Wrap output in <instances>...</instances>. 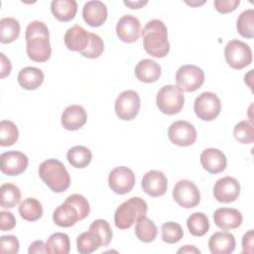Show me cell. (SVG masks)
Returning <instances> with one entry per match:
<instances>
[{"label":"cell","mask_w":254,"mask_h":254,"mask_svg":"<svg viewBox=\"0 0 254 254\" xmlns=\"http://www.w3.org/2000/svg\"><path fill=\"white\" fill-rule=\"evenodd\" d=\"M213 4L217 12L226 14L234 11L240 4V0H215Z\"/></svg>","instance_id":"cell-43"},{"label":"cell","mask_w":254,"mask_h":254,"mask_svg":"<svg viewBox=\"0 0 254 254\" xmlns=\"http://www.w3.org/2000/svg\"><path fill=\"white\" fill-rule=\"evenodd\" d=\"M82 17L90 27H99L107 19L106 5L98 0L87 1L82 8Z\"/></svg>","instance_id":"cell-19"},{"label":"cell","mask_w":254,"mask_h":254,"mask_svg":"<svg viewBox=\"0 0 254 254\" xmlns=\"http://www.w3.org/2000/svg\"><path fill=\"white\" fill-rule=\"evenodd\" d=\"M20 243L14 235H3L0 238V252L8 254H16L19 252Z\"/></svg>","instance_id":"cell-42"},{"label":"cell","mask_w":254,"mask_h":254,"mask_svg":"<svg viewBox=\"0 0 254 254\" xmlns=\"http://www.w3.org/2000/svg\"><path fill=\"white\" fill-rule=\"evenodd\" d=\"M235 139L241 144H252L254 142V127L251 121L238 122L233 129Z\"/></svg>","instance_id":"cell-37"},{"label":"cell","mask_w":254,"mask_h":254,"mask_svg":"<svg viewBox=\"0 0 254 254\" xmlns=\"http://www.w3.org/2000/svg\"><path fill=\"white\" fill-rule=\"evenodd\" d=\"M46 250L50 254H67L70 250L68 235L63 232L53 233L46 242Z\"/></svg>","instance_id":"cell-30"},{"label":"cell","mask_w":254,"mask_h":254,"mask_svg":"<svg viewBox=\"0 0 254 254\" xmlns=\"http://www.w3.org/2000/svg\"><path fill=\"white\" fill-rule=\"evenodd\" d=\"M205 1H201V2H188V1H186V3L187 4H189V5H190V6H197V5H201V4H203Z\"/></svg>","instance_id":"cell-50"},{"label":"cell","mask_w":254,"mask_h":254,"mask_svg":"<svg viewBox=\"0 0 254 254\" xmlns=\"http://www.w3.org/2000/svg\"><path fill=\"white\" fill-rule=\"evenodd\" d=\"M177 252L178 253H198V254L200 253V251L192 245H185L184 247L180 248Z\"/></svg>","instance_id":"cell-49"},{"label":"cell","mask_w":254,"mask_h":254,"mask_svg":"<svg viewBox=\"0 0 254 254\" xmlns=\"http://www.w3.org/2000/svg\"><path fill=\"white\" fill-rule=\"evenodd\" d=\"M0 204L3 208H13L19 204L21 199L20 189L10 183H5L0 188Z\"/></svg>","instance_id":"cell-33"},{"label":"cell","mask_w":254,"mask_h":254,"mask_svg":"<svg viewBox=\"0 0 254 254\" xmlns=\"http://www.w3.org/2000/svg\"><path fill=\"white\" fill-rule=\"evenodd\" d=\"M141 186L148 195L158 197L165 194L168 187V180L163 172L151 170L144 175Z\"/></svg>","instance_id":"cell-16"},{"label":"cell","mask_w":254,"mask_h":254,"mask_svg":"<svg viewBox=\"0 0 254 254\" xmlns=\"http://www.w3.org/2000/svg\"><path fill=\"white\" fill-rule=\"evenodd\" d=\"M140 106L141 100L139 94L135 90H124L117 96L114 109L119 119L129 121L137 116Z\"/></svg>","instance_id":"cell-9"},{"label":"cell","mask_w":254,"mask_h":254,"mask_svg":"<svg viewBox=\"0 0 254 254\" xmlns=\"http://www.w3.org/2000/svg\"><path fill=\"white\" fill-rule=\"evenodd\" d=\"M53 220L60 227H70L80 219L77 209L71 203L64 201L55 209Z\"/></svg>","instance_id":"cell-24"},{"label":"cell","mask_w":254,"mask_h":254,"mask_svg":"<svg viewBox=\"0 0 254 254\" xmlns=\"http://www.w3.org/2000/svg\"><path fill=\"white\" fill-rule=\"evenodd\" d=\"M148 3V1H124V4L131 9H139L145 6Z\"/></svg>","instance_id":"cell-48"},{"label":"cell","mask_w":254,"mask_h":254,"mask_svg":"<svg viewBox=\"0 0 254 254\" xmlns=\"http://www.w3.org/2000/svg\"><path fill=\"white\" fill-rule=\"evenodd\" d=\"M102 246L100 236L92 229L82 232L76 238V248L81 254H89Z\"/></svg>","instance_id":"cell-27"},{"label":"cell","mask_w":254,"mask_h":254,"mask_svg":"<svg viewBox=\"0 0 254 254\" xmlns=\"http://www.w3.org/2000/svg\"><path fill=\"white\" fill-rule=\"evenodd\" d=\"M64 44L69 51L82 52L86 49L90 41V33L79 25H74L67 29L64 34Z\"/></svg>","instance_id":"cell-21"},{"label":"cell","mask_w":254,"mask_h":254,"mask_svg":"<svg viewBox=\"0 0 254 254\" xmlns=\"http://www.w3.org/2000/svg\"><path fill=\"white\" fill-rule=\"evenodd\" d=\"M173 197L182 207L192 208L200 201V192L195 184L190 180L179 181L173 189Z\"/></svg>","instance_id":"cell-10"},{"label":"cell","mask_w":254,"mask_h":254,"mask_svg":"<svg viewBox=\"0 0 254 254\" xmlns=\"http://www.w3.org/2000/svg\"><path fill=\"white\" fill-rule=\"evenodd\" d=\"M168 138L175 145L188 147L195 142L196 130L191 123L186 120H178L170 125Z\"/></svg>","instance_id":"cell-11"},{"label":"cell","mask_w":254,"mask_h":254,"mask_svg":"<svg viewBox=\"0 0 254 254\" xmlns=\"http://www.w3.org/2000/svg\"><path fill=\"white\" fill-rule=\"evenodd\" d=\"M44 72L35 66H26L18 73V82L21 87L27 90H35L44 81Z\"/></svg>","instance_id":"cell-25"},{"label":"cell","mask_w":254,"mask_h":254,"mask_svg":"<svg viewBox=\"0 0 254 254\" xmlns=\"http://www.w3.org/2000/svg\"><path fill=\"white\" fill-rule=\"evenodd\" d=\"M200 164L206 172L210 174H219L225 170L227 160L220 150L207 148L200 154Z\"/></svg>","instance_id":"cell-20"},{"label":"cell","mask_w":254,"mask_h":254,"mask_svg":"<svg viewBox=\"0 0 254 254\" xmlns=\"http://www.w3.org/2000/svg\"><path fill=\"white\" fill-rule=\"evenodd\" d=\"M87 120V113L81 105L72 104L67 106L62 113L61 121L64 129L75 131L80 129Z\"/></svg>","instance_id":"cell-18"},{"label":"cell","mask_w":254,"mask_h":254,"mask_svg":"<svg viewBox=\"0 0 254 254\" xmlns=\"http://www.w3.org/2000/svg\"><path fill=\"white\" fill-rule=\"evenodd\" d=\"M51 10L59 21L68 22L77 12V3L75 0H54L51 3Z\"/></svg>","instance_id":"cell-26"},{"label":"cell","mask_w":254,"mask_h":254,"mask_svg":"<svg viewBox=\"0 0 254 254\" xmlns=\"http://www.w3.org/2000/svg\"><path fill=\"white\" fill-rule=\"evenodd\" d=\"M141 34L143 47L150 56L161 59L169 54L170 43L168 41V30L163 21L159 19L150 20L143 28Z\"/></svg>","instance_id":"cell-2"},{"label":"cell","mask_w":254,"mask_h":254,"mask_svg":"<svg viewBox=\"0 0 254 254\" xmlns=\"http://www.w3.org/2000/svg\"><path fill=\"white\" fill-rule=\"evenodd\" d=\"M29 254H34V253H47L46 250V244L42 240H37L34 241L28 250Z\"/></svg>","instance_id":"cell-47"},{"label":"cell","mask_w":254,"mask_h":254,"mask_svg":"<svg viewBox=\"0 0 254 254\" xmlns=\"http://www.w3.org/2000/svg\"><path fill=\"white\" fill-rule=\"evenodd\" d=\"M0 56H1V77L4 78L10 74L12 65L9 59H7L3 53H1Z\"/></svg>","instance_id":"cell-46"},{"label":"cell","mask_w":254,"mask_h":254,"mask_svg":"<svg viewBox=\"0 0 254 254\" xmlns=\"http://www.w3.org/2000/svg\"><path fill=\"white\" fill-rule=\"evenodd\" d=\"M104 50L103 40L94 33H90V41L86 49L79 54L87 59H96L101 56Z\"/></svg>","instance_id":"cell-39"},{"label":"cell","mask_w":254,"mask_h":254,"mask_svg":"<svg viewBox=\"0 0 254 254\" xmlns=\"http://www.w3.org/2000/svg\"><path fill=\"white\" fill-rule=\"evenodd\" d=\"M1 172L7 176H18L25 172L29 165L28 157L20 151L4 152L0 156Z\"/></svg>","instance_id":"cell-13"},{"label":"cell","mask_w":254,"mask_h":254,"mask_svg":"<svg viewBox=\"0 0 254 254\" xmlns=\"http://www.w3.org/2000/svg\"><path fill=\"white\" fill-rule=\"evenodd\" d=\"M116 34L119 40L124 43L136 42L141 34V24L133 15L122 16L116 24Z\"/></svg>","instance_id":"cell-15"},{"label":"cell","mask_w":254,"mask_h":254,"mask_svg":"<svg viewBox=\"0 0 254 254\" xmlns=\"http://www.w3.org/2000/svg\"><path fill=\"white\" fill-rule=\"evenodd\" d=\"M16 226V219L12 212L2 210L0 212V229L2 231L12 230Z\"/></svg>","instance_id":"cell-44"},{"label":"cell","mask_w":254,"mask_h":254,"mask_svg":"<svg viewBox=\"0 0 254 254\" xmlns=\"http://www.w3.org/2000/svg\"><path fill=\"white\" fill-rule=\"evenodd\" d=\"M193 110L195 115L203 121L215 119L221 110V102L218 96L210 91L200 93L194 100Z\"/></svg>","instance_id":"cell-8"},{"label":"cell","mask_w":254,"mask_h":254,"mask_svg":"<svg viewBox=\"0 0 254 254\" xmlns=\"http://www.w3.org/2000/svg\"><path fill=\"white\" fill-rule=\"evenodd\" d=\"M184 103V92L177 85H164L157 93L156 104L164 114L174 115L179 113L183 109Z\"/></svg>","instance_id":"cell-5"},{"label":"cell","mask_w":254,"mask_h":254,"mask_svg":"<svg viewBox=\"0 0 254 254\" xmlns=\"http://www.w3.org/2000/svg\"><path fill=\"white\" fill-rule=\"evenodd\" d=\"M64 201L71 203L77 209L80 220L84 219L85 217L88 216L89 211H90V206H89L87 199L83 195L78 194V193H73V194H70L69 196H67Z\"/></svg>","instance_id":"cell-41"},{"label":"cell","mask_w":254,"mask_h":254,"mask_svg":"<svg viewBox=\"0 0 254 254\" xmlns=\"http://www.w3.org/2000/svg\"><path fill=\"white\" fill-rule=\"evenodd\" d=\"M19 138V130L16 124L10 120L0 122V145L2 147L14 145Z\"/></svg>","instance_id":"cell-36"},{"label":"cell","mask_w":254,"mask_h":254,"mask_svg":"<svg viewBox=\"0 0 254 254\" xmlns=\"http://www.w3.org/2000/svg\"><path fill=\"white\" fill-rule=\"evenodd\" d=\"M161 234L163 241L169 244H174L179 242L183 238L184 231L179 223L169 221L162 224Z\"/></svg>","instance_id":"cell-38"},{"label":"cell","mask_w":254,"mask_h":254,"mask_svg":"<svg viewBox=\"0 0 254 254\" xmlns=\"http://www.w3.org/2000/svg\"><path fill=\"white\" fill-rule=\"evenodd\" d=\"M161 73L160 64L151 59L141 60L135 66V75L142 82H155L160 78Z\"/></svg>","instance_id":"cell-23"},{"label":"cell","mask_w":254,"mask_h":254,"mask_svg":"<svg viewBox=\"0 0 254 254\" xmlns=\"http://www.w3.org/2000/svg\"><path fill=\"white\" fill-rule=\"evenodd\" d=\"M224 58L230 67L242 69L252 63V51L246 43L234 39L226 44Z\"/></svg>","instance_id":"cell-6"},{"label":"cell","mask_w":254,"mask_h":254,"mask_svg":"<svg viewBox=\"0 0 254 254\" xmlns=\"http://www.w3.org/2000/svg\"><path fill=\"white\" fill-rule=\"evenodd\" d=\"M213 220L217 227L227 231L238 228L243 220L241 212L236 208L220 207L213 213Z\"/></svg>","instance_id":"cell-17"},{"label":"cell","mask_w":254,"mask_h":254,"mask_svg":"<svg viewBox=\"0 0 254 254\" xmlns=\"http://www.w3.org/2000/svg\"><path fill=\"white\" fill-rule=\"evenodd\" d=\"M157 233L158 229L156 224L146 215L140 217L136 221L135 234L140 241L144 243H150L155 240V238L157 237Z\"/></svg>","instance_id":"cell-28"},{"label":"cell","mask_w":254,"mask_h":254,"mask_svg":"<svg viewBox=\"0 0 254 254\" xmlns=\"http://www.w3.org/2000/svg\"><path fill=\"white\" fill-rule=\"evenodd\" d=\"M240 185L238 181L232 177L226 176L216 181L213 187L214 198L223 203H229L239 196Z\"/></svg>","instance_id":"cell-14"},{"label":"cell","mask_w":254,"mask_h":254,"mask_svg":"<svg viewBox=\"0 0 254 254\" xmlns=\"http://www.w3.org/2000/svg\"><path fill=\"white\" fill-rule=\"evenodd\" d=\"M176 82L182 91L193 92L203 84L204 72L194 64L182 65L177 70Z\"/></svg>","instance_id":"cell-7"},{"label":"cell","mask_w":254,"mask_h":254,"mask_svg":"<svg viewBox=\"0 0 254 254\" xmlns=\"http://www.w3.org/2000/svg\"><path fill=\"white\" fill-rule=\"evenodd\" d=\"M187 226L191 235L200 237L208 231L209 221L204 213L194 212L189 216L187 220Z\"/></svg>","instance_id":"cell-34"},{"label":"cell","mask_w":254,"mask_h":254,"mask_svg":"<svg viewBox=\"0 0 254 254\" xmlns=\"http://www.w3.org/2000/svg\"><path fill=\"white\" fill-rule=\"evenodd\" d=\"M253 240H254V235H253V230L251 229L243 235L242 253H246V254L253 253Z\"/></svg>","instance_id":"cell-45"},{"label":"cell","mask_w":254,"mask_h":254,"mask_svg":"<svg viewBox=\"0 0 254 254\" xmlns=\"http://www.w3.org/2000/svg\"><path fill=\"white\" fill-rule=\"evenodd\" d=\"M108 185L111 190L117 194H125L135 186V175L131 169L125 166L114 168L108 176Z\"/></svg>","instance_id":"cell-12"},{"label":"cell","mask_w":254,"mask_h":254,"mask_svg":"<svg viewBox=\"0 0 254 254\" xmlns=\"http://www.w3.org/2000/svg\"><path fill=\"white\" fill-rule=\"evenodd\" d=\"M19 213L27 221H36L43 215L42 203L37 198L28 197L20 203Z\"/></svg>","instance_id":"cell-32"},{"label":"cell","mask_w":254,"mask_h":254,"mask_svg":"<svg viewBox=\"0 0 254 254\" xmlns=\"http://www.w3.org/2000/svg\"><path fill=\"white\" fill-rule=\"evenodd\" d=\"M234 235L227 231L213 233L208 240V248L212 254H229L235 249Z\"/></svg>","instance_id":"cell-22"},{"label":"cell","mask_w":254,"mask_h":254,"mask_svg":"<svg viewBox=\"0 0 254 254\" xmlns=\"http://www.w3.org/2000/svg\"><path fill=\"white\" fill-rule=\"evenodd\" d=\"M20 35V23L12 17H5L0 20V42L9 44L18 39Z\"/></svg>","instance_id":"cell-31"},{"label":"cell","mask_w":254,"mask_h":254,"mask_svg":"<svg viewBox=\"0 0 254 254\" xmlns=\"http://www.w3.org/2000/svg\"><path fill=\"white\" fill-rule=\"evenodd\" d=\"M89 229L94 230L101 238L102 246H108L112 239V229L109 223L104 219H96L90 225Z\"/></svg>","instance_id":"cell-40"},{"label":"cell","mask_w":254,"mask_h":254,"mask_svg":"<svg viewBox=\"0 0 254 254\" xmlns=\"http://www.w3.org/2000/svg\"><path fill=\"white\" fill-rule=\"evenodd\" d=\"M147 210V202L142 197H130L116 208L114 213L115 226L119 229H128L140 217L146 215Z\"/></svg>","instance_id":"cell-4"},{"label":"cell","mask_w":254,"mask_h":254,"mask_svg":"<svg viewBox=\"0 0 254 254\" xmlns=\"http://www.w3.org/2000/svg\"><path fill=\"white\" fill-rule=\"evenodd\" d=\"M236 29L238 33L247 39L254 37V10H244L238 17L236 22Z\"/></svg>","instance_id":"cell-35"},{"label":"cell","mask_w":254,"mask_h":254,"mask_svg":"<svg viewBox=\"0 0 254 254\" xmlns=\"http://www.w3.org/2000/svg\"><path fill=\"white\" fill-rule=\"evenodd\" d=\"M25 39L28 57L36 63L47 62L52 54L50 33L47 25L39 20L32 21L26 28Z\"/></svg>","instance_id":"cell-1"},{"label":"cell","mask_w":254,"mask_h":254,"mask_svg":"<svg viewBox=\"0 0 254 254\" xmlns=\"http://www.w3.org/2000/svg\"><path fill=\"white\" fill-rule=\"evenodd\" d=\"M42 181L55 192H64L69 188L70 177L64 165L57 159H48L39 167Z\"/></svg>","instance_id":"cell-3"},{"label":"cell","mask_w":254,"mask_h":254,"mask_svg":"<svg viewBox=\"0 0 254 254\" xmlns=\"http://www.w3.org/2000/svg\"><path fill=\"white\" fill-rule=\"evenodd\" d=\"M66 159L73 168L83 169L90 164L92 153L84 146H74L67 151Z\"/></svg>","instance_id":"cell-29"}]
</instances>
